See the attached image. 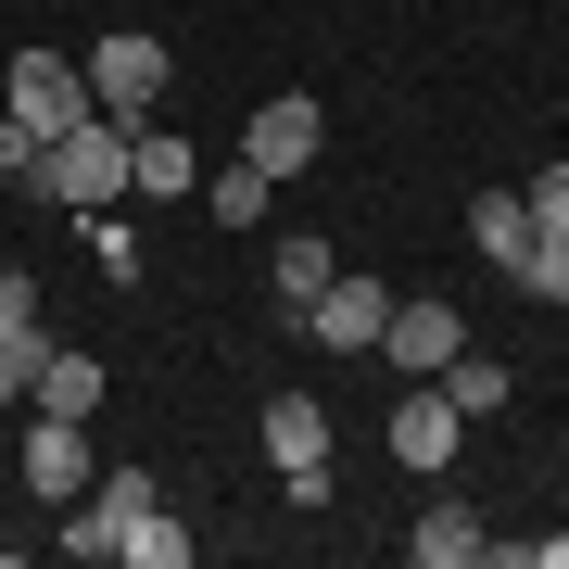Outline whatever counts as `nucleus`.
Wrapping results in <instances>:
<instances>
[{
	"instance_id": "nucleus-14",
	"label": "nucleus",
	"mask_w": 569,
	"mask_h": 569,
	"mask_svg": "<svg viewBox=\"0 0 569 569\" xmlns=\"http://www.w3.org/2000/svg\"><path fill=\"white\" fill-rule=\"evenodd\" d=\"M26 406H51V418H102V355H39V380H26Z\"/></svg>"
},
{
	"instance_id": "nucleus-7",
	"label": "nucleus",
	"mask_w": 569,
	"mask_h": 569,
	"mask_svg": "<svg viewBox=\"0 0 569 569\" xmlns=\"http://www.w3.org/2000/svg\"><path fill=\"white\" fill-rule=\"evenodd\" d=\"M266 456H279V481L305 493V507H329V406L317 392H279V406H266Z\"/></svg>"
},
{
	"instance_id": "nucleus-1",
	"label": "nucleus",
	"mask_w": 569,
	"mask_h": 569,
	"mask_svg": "<svg viewBox=\"0 0 569 569\" xmlns=\"http://www.w3.org/2000/svg\"><path fill=\"white\" fill-rule=\"evenodd\" d=\"M39 203H63V216H102V203H127V114H89V127H63V140L39 152Z\"/></svg>"
},
{
	"instance_id": "nucleus-5",
	"label": "nucleus",
	"mask_w": 569,
	"mask_h": 569,
	"mask_svg": "<svg viewBox=\"0 0 569 569\" xmlns=\"http://www.w3.org/2000/svg\"><path fill=\"white\" fill-rule=\"evenodd\" d=\"M0 102H13L26 127H39V140H63V127H89L102 102H89V77L63 51H13V77H0Z\"/></svg>"
},
{
	"instance_id": "nucleus-25",
	"label": "nucleus",
	"mask_w": 569,
	"mask_h": 569,
	"mask_svg": "<svg viewBox=\"0 0 569 569\" xmlns=\"http://www.w3.org/2000/svg\"><path fill=\"white\" fill-rule=\"evenodd\" d=\"M507 557H531V569H569V531H545V545H507Z\"/></svg>"
},
{
	"instance_id": "nucleus-21",
	"label": "nucleus",
	"mask_w": 569,
	"mask_h": 569,
	"mask_svg": "<svg viewBox=\"0 0 569 569\" xmlns=\"http://www.w3.org/2000/svg\"><path fill=\"white\" fill-rule=\"evenodd\" d=\"M39 152H51V140H39L13 102H0V190H26V178H39Z\"/></svg>"
},
{
	"instance_id": "nucleus-10",
	"label": "nucleus",
	"mask_w": 569,
	"mask_h": 569,
	"mask_svg": "<svg viewBox=\"0 0 569 569\" xmlns=\"http://www.w3.org/2000/svg\"><path fill=\"white\" fill-rule=\"evenodd\" d=\"M380 329H392V291L380 279H329L317 305H305V342L317 355H380Z\"/></svg>"
},
{
	"instance_id": "nucleus-23",
	"label": "nucleus",
	"mask_w": 569,
	"mask_h": 569,
	"mask_svg": "<svg viewBox=\"0 0 569 569\" xmlns=\"http://www.w3.org/2000/svg\"><path fill=\"white\" fill-rule=\"evenodd\" d=\"M519 203H531V228H557V241H569V164H545V178H531Z\"/></svg>"
},
{
	"instance_id": "nucleus-6",
	"label": "nucleus",
	"mask_w": 569,
	"mask_h": 569,
	"mask_svg": "<svg viewBox=\"0 0 569 569\" xmlns=\"http://www.w3.org/2000/svg\"><path fill=\"white\" fill-rule=\"evenodd\" d=\"M317 152H329V114L305 102V89H279V102L241 114V164H266V178H305Z\"/></svg>"
},
{
	"instance_id": "nucleus-16",
	"label": "nucleus",
	"mask_w": 569,
	"mask_h": 569,
	"mask_svg": "<svg viewBox=\"0 0 569 569\" xmlns=\"http://www.w3.org/2000/svg\"><path fill=\"white\" fill-rule=\"evenodd\" d=\"M443 392H456V418H493V406H507V355H481V342H468V355L443 367Z\"/></svg>"
},
{
	"instance_id": "nucleus-17",
	"label": "nucleus",
	"mask_w": 569,
	"mask_h": 569,
	"mask_svg": "<svg viewBox=\"0 0 569 569\" xmlns=\"http://www.w3.org/2000/svg\"><path fill=\"white\" fill-rule=\"evenodd\" d=\"M203 203L228 216V228H266V203H279V178H266V164H216V190Z\"/></svg>"
},
{
	"instance_id": "nucleus-4",
	"label": "nucleus",
	"mask_w": 569,
	"mask_h": 569,
	"mask_svg": "<svg viewBox=\"0 0 569 569\" xmlns=\"http://www.w3.org/2000/svg\"><path fill=\"white\" fill-rule=\"evenodd\" d=\"M89 481H102V456H89V418L26 406V493H39V507H77Z\"/></svg>"
},
{
	"instance_id": "nucleus-8",
	"label": "nucleus",
	"mask_w": 569,
	"mask_h": 569,
	"mask_svg": "<svg viewBox=\"0 0 569 569\" xmlns=\"http://www.w3.org/2000/svg\"><path fill=\"white\" fill-rule=\"evenodd\" d=\"M380 355L406 367V380H443V367L468 355V317L443 305V291H406V305H392V329H380Z\"/></svg>"
},
{
	"instance_id": "nucleus-13",
	"label": "nucleus",
	"mask_w": 569,
	"mask_h": 569,
	"mask_svg": "<svg viewBox=\"0 0 569 569\" xmlns=\"http://www.w3.org/2000/svg\"><path fill=\"white\" fill-rule=\"evenodd\" d=\"M266 279H279V305H291V317H305L317 291L342 279V266H329V241H317V228H279V241H266Z\"/></svg>"
},
{
	"instance_id": "nucleus-2",
	"label": "nucleus",
	"mask_w": 569,
	"mask_h": 569,
	"mask_svg": "<svg viewBox=\"0 0 569 569\" xmlns=\"http://www.w3.org/2000/svg\"><path fill=\"white\" fill-rule=\"evenodd\" d=\"M77 77H89V102H102V114H152V102H164V77H178V51H164L152 26H102Z\"/></svg>"
},
{
	"instance_id": "nucleus-18",
	"label": "nucleus",
	"mask_w": 569,
	"mask_h": 569,
	"mask_svg": "<svg viewBox=\"0 0 569 569\" xmlns=\"http://www.w3.org/2000/svg\"><path fill=\"white\" fill-rule=\"evenodd\" d=\"M507 279L531 291V305H569V241H557V228H531V253L507 266Z\"/></svg>"
},
{
	"instance_id": "nucleus-9",
	"label": "nucleus",
	"mask_w": 569,
	"mask_h": 569,
	"mask_svg": "<svg viewBox=\"0 0 569 569\" xmlns=\"http://www.w3.org/2000/svg\"><path fill=\"white\" fill-rule=\"evenodd\" d=\"M456 443H468L456 392H443V380H418L406 406H392V468H418V481H443V468H456Z\"/></svg>"
},
{
	"instance_id": "nucleus-19",
	"label": "nucleus",
	"mask_w": 569,
	"mask_h": 569,
	"mask_svg": "<svg viewBox=\"0 0 569 569\" xmlns=\"http://www.w3.org/2000/svg\"><path fill=\"white\" fill-rule=\"evenodd\" d=\"M114 557H127V569H190V519H164V507H152V519L127 531Z\"/></svg>"
},
{
	"instance_id": "nucleus-24",
	"label": "nucleus",
	"mask_w": 569,
	"mask_h": 569,
	"mask_svg": "<svg viewBox=\"0 0 569 569\" xmlns=\"http://www.w3.org/2000/svg\"><path fill=\"white\" fill-rule=\"evenodd\" d=\"M0 329H39V279L26 266H0Z\"/></svg>"
},
{
	"instance_id": "nucleus-11",
	"label": "nucleus",
	"mask_w": 569,
	"mask_h": 569,
	"mask_svg": "<svg viewBox=\"0 0 569 569\" xmlns=\"http://www.w3.org/2000/svg\"><path fill=\"white\" fill-rule=\"evenodd\" d=\"M406 557H418V569H493V519L468 507V493H430L418 531H406Z\"/></svg>"
},
{
	"instance_id": "nucleus-22",
	"label": "nucleus",
	"mask_w": 569,
	"mask_h": 569,
	"mask_svg": "<svg viewBox=\"0 0 569 569\" xmlns=\"http://www.w3.org/2000/svg\"><path fill=\"white\" fill-rule=\"evenodd\" d=\"M77 228H89V253H102V279H140V241L114 228V203H102V216H77Z\"/></svg>"
},
{
	"instance_id": "nucleus-15",
	"label": "nucleus",
	"mask_w": 569,
	"mask_h": 569,
	"mask_svg": "<svg viewBox=\"0 0 569 569\" xmlns=\"http://www.w3.org/2000/svg\"><path fill=\"white\" fill-rule=\"evenodd\" d=\"M468 253H481V266H519L531 253V203H519V190H481V203H468Z\"/></svg>"
},
{
	"instance_id": "nucleus-20",
	"label": "nucleus",
	"mask_w": 569,
	"mask_h": 569,
	"mask_svg": "<svg viewBox=\"0 0 569 569\" xmlns=\"http://www.w3.org/2000/svg\"><path fill=\"white\" fill-rule=\"evenodd\" d=\"M39 355H51V342H39V329H0V418H13V406H26V380H39Z\"/></svg>"
},
{
	"instance_id": "nucleus-3",
	"label": "nucleus",
	"mask_w": 569,
	"mask_h": 569,
	"mask_svg": "<svg viewBox=\"0 0 569 569\" xmlns=\"http://www.w3.org/2000/svg\"><path fill=\"white\" fill-rule=\"evenodd\" d=\"M152 507H164V481H152V468H102V481L63 507V531H51V545H63V557H114Z\"/></svg>"
},
{
	"instance_id": "nucleus-12",
	"label": "nucleus",
	"mask_w": 569,
	"mask_h": 569,
	"mask_svg": "<svg viewBox=\"0 0 569 569\" xmlns=\"http://www.w3.org/2000/svg\"><path fill=\"white\" fill-rule=\"evenodd\" d=\"M190 178H203V164H190V140H178V127L127 114V190H152V203H178Z\"/></svg>"
}]
</instances>
